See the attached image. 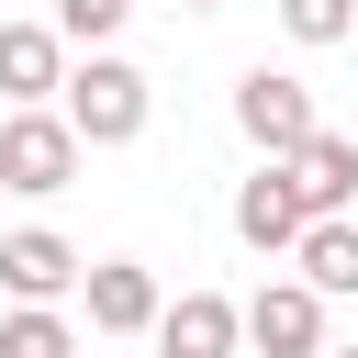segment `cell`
<instances>
[{"label":"cell","instance_id":"cell-8","mask_svg":"<svg viewBox=\"0 0 358 358\" xmlns=\"http://www.w3.org/2000/svg\"><path fill=\"white\" fill-rule=\"evenodd\" d=\"M78 280H90V257H78L56 224H22V235H0V291H11V302H67Z\"/></svg>","mask_w":358,"mask_h":358},{"label":"cell","instance_id":"cell-13","mask_svg":"<svg viewBox=\"0 0 358 358\" xmlns=\"http://www.w3.org/2000/svg\"><path fill=\"white\" fill-rule=\"evenodd\" d=\"M280 34L324 56V45H347V34H358V0H280Z\"/></svg>","mask_w":358,"mask_h":358},{"label":"cell","instance_id":"cell-6","mask_svg":"<svg viewBox=\"0 0 358 358\" xmlns=\"http://www.w3.org/2000/svg\"><path fill=\"white\" fill-rule=\"evenodd\" d=\"M246 347H257V358H336V347H324V291H313V280H257Z\"/></svg>","mask_w":358,"mask_h":358},{"label":"cell","instance_id":"cell-15","mask_svg":"<svg viewBox=\"0 0 358 358\" xmlns=\"http://www.w3.org/2000/svg\"><path fill=\"white\" fill-rule=\"evenodd\" d=\"M336 358H358V347H336Z\"/></svg>","mask_w":358,"mask_h":358},{"label":"cell","instance_id":"cell-7","mask_svg":"<svg viewBox=\"0 0 358 358\" xmlns=\"http://www.w3.org/2000/svg\"><path fill=\"white\" fill-rule=\"evenodd\" d=\"M67 34L56 22H0V101L11 112H45V101H67Z\"/></svg>","mask_w":358,"mask_h":358},{"label":"cell","instance_id":"cell-5","mask_svg":"<svg viewBox=\"0 0 358 358\" xmlns=\"http://www.w3.org/2000/svg\"><path fill=\"white\" fill-rule=\"evenodd\" d=\"M78 302H90V336H157L168 324V291H157L145 257H90Z\"/></svg>","mask_w":358,"mask_h":358},{"label":"cell","instance_id":"cell-14","mask_svg":"<svg viewBox=\"0 0 358 358\" xmlns=\"http://www.w3.org/2000/svg\"><path fill=\"white\" fill-rule=\"evenodd\" d=\"M123 22H134V0H56V34H67V45H90V56H101Z\"/></svg>","mask_w":358,"mask_h":358},{"label":"cell","instance_id":"cell-2","mask_svg":"<svg viewBox=\"0 0 358 358\" xmlns=\"http://www.w3.org/2000/svg\"><path fill=\"white\" fill-rule=\"evenodd\" d=\"M78 123L45 101V112H0V190H22V201H56L67 179H78Z\"/></svg>","mask_w":358,"mask_h":358},{"label":"cell","instance_id":"cell-10","mask_svg":"<svg viewBox=\"0 0 358 358\" xmlns=\"http://www.w3.org/2000/svg\"><path fill=\"white\" fill-rule=\"evenodd\" d=\"M291 179H302V201H313V224H336V213L358 201V134H336V123H324V134H313V145L291 157Z\"/></svg>","mask_w":358,"mask_h":358},{"label":"cell","instance_id":"cell-4","mask_svg":"<svg viewBox=\"0 0 358 358\" xmlns=\"http://www.w3.org/2000/svg\"><path fill=\"white\" fill-rule=\"evenodd\" d=\"M313 235V201H302V179L280 168V157H257V179H235V246H257V257H291Z\"/></svg>","mask_w":358,"mask_h":358},{"label":"cell","instance_id":"cell-1","mask_svg":"<svg viewBox=\"0 0 358 358\" xmlns=\"http://www.w3.org/2000/svg\"><path fill=\"white\" fill-rule=\"evenodd\" d=\"M67 123H78V145H134L145 134V112H157V78L134 67V56H90L78 78H67V101H56Z\"/></svg>","mask_w":358,"mask_h":358},{"label":"cell","instance_id":"cell-12","mask_svg":"<svg viewBox=\"0 0 358 358\" xmlns=\"http://www.w3.org/2000/svg\"><path fill=\"white\" fill-rule=\"evenodd\" d=\"M0 358H78V324L56 302H11L0 313Z\"/></svg>","mask_w":358,"mask_h":358},{"label":"cell","instance_id":"cell-3","mask_svg":"<svg viewBox=\"0 0 358 358\" xmlns=\"http://www.w3.org/2000/svg\"><path fill=\"white\" fill-rule=\"evenodd\" d=\"M235 134H246L257 157H280V168H291V157L324 134V112H313V90H302L291 67H246V78H235Z\"/></svg>","mask_w":358,"mask_h":358},{"label":"cell","instance_id":"cell-9","mask_svg":"<svg viewBox=\"0 0 358 358\" xmlns=\"http://www.w3.org/2000/svg\"><path fill=\"white\" fill-rule=\"evenodd\" d=\"M157 347H168V358H235V347H246V302H224V291H179L168 324H157Z\"/></svg>","mask_w":358,"mask_h":358},{"label":"cell","instance_id":"cell-11","mask_svg":"<svg viewBox=\"0 0 358 358\" xmlns=\"http://www.w3.org/2000/svg\"><path fill=\"white\" fill-rule=\"evenodd\" d=\"M291 280H313L324 302H358V224L336 213V224H313L302 246H291Z\"/></svg>","mask_w":358,"mask_h":358}]
</instances>
